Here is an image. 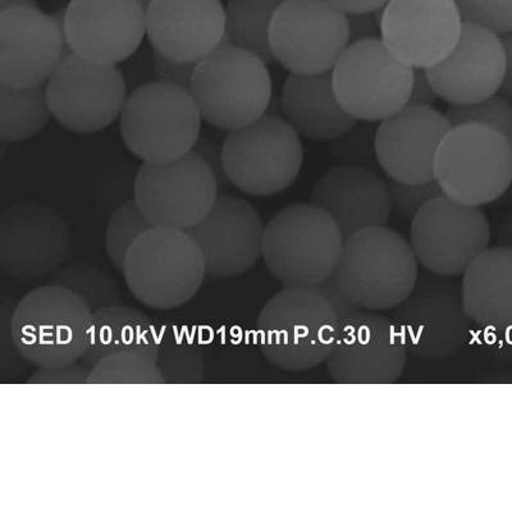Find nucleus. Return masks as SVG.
Segmentation results:
<instances>
[{
  "label": "nucleus",
  "instance_id": "obj_12",
  "mask_svg": "<svg viewBox=\"0 0 512 512\" xmlns=\"http://www.w3.org/2000/svg\"><path fill=\"white\" fill-rule=\"evenodd\" d=\"M350 44L347 15L329 0H283L269 27L274 61L295 75L332 71Z\"/></svg>",
  "mask_w": 512,
  "mask_h": 512
},
{
  "label": "nucleus",
  "instance_id": "obj_19",
  "mask_svg": "<svg viewBox=\"0 0 512 512\" xmlns=\"http://www.w3.org/2000/svg\"><path fill=\"white\" fill-rule=\"evenodd\" d=\"M64 36L76 56L118 66L146 38L145 7L140 0H70L64 8Z\"/></svg>",
  "mask_w": 512,
  "mask_h": 512
},
{
  "label": "nucleus",
  "instance_id": "obj_44",
  "mask_svg": "<svg viewBox=\"0 0 512 512\" xmlns=\"http://www.w3.org/2000/svg\"><path fill=\"white\" fill-rule=\"evenodd\" d=\"M192 152L199 154L209 164L218 176L219 181H221L222 187L224 184L230 185L226 175H224L222 145H219L213 139H209V137L200 136Z\"/></svg>",
  "mask_w": 512,
  "mask_h": 512
},
{
  "label": "nucleus",
  "instance_id": "obj_1",
  "mask_svg": "<svg viewBox=\"0 0 512 512\" xmlns=\"http://www.w3.org/2000/svg\"><path fill=\"white\" fill-rule=\"evenodd\" d=\"M341 322L335 306L317 287H283L256 320L259 349L273 367L308 372L326 363Z\"/></svg>",
  "mask_w": 512,
  "mask_h": 512
},
{
  "label": "nucleus",
  "instance_id": "obj_22",
  "mask_svg": "<svg viewBox=\"0 0 512 512\" xmlns=\"http://www.w3.org/2000/svg\"><path fill=\"white\" fill-rule=\"evenodd\" d=\"M145 15L150 47L172 61L199 63L228 44L222 0H150Z\"/></svg>",
  "mask_w": 512,
  "mask_h": 512
},
{
  "label": "nucleus",
  "instance_id": "obj_37",
  "mask_svg": "<svg viewBox=\"0 0 512 512\" xmlns=\"http://www.w3.org/2000/svg\"><path fill=\"white\" fill-rule=\"evenodd\" d=\"M464 24L502 36L512 31V0H456Z\"/></svg>",
  "mask_w": 512,
  "mask_h": 512
},
{
  "label": "nucleus",
  "instance_id": "obj_16",
  "mask_svg": "<svg viewBox=\"0 0 512 512\" xmlns=\"http://www.w3.org/2000/svg\"><path fill=\"white\" fill-rule=\"evenodd\" d=\"M71 230L49 205L25 201L0 214V268L17 281L53 276L66 263Z\"/></svg>",
  "mask_w": 512,
  "mask_h": 512
},
{
  "label": "nucleus",
  "instance_id": "obj_3",
  "mask_svg": "<svg viewBox=\"0 0 512 512\" xmlns=\"http://www.w3.org/2000/svg\"><path fill=\"white\" fill-rule=\"evenodd\" d=\"M419 274L410 241L381 226L346 237L335 276L352 304L379 313L402 303L413 291Z\"/></svg>",
  "mask_w": 512,
  "mask_h": 512
},
{
  "label": "nucleus",
  "instance_id": "obj_9",
  "mask_svg": "<svg viewBox=\"0 0 512 512\" xmlns=\"http://www.w3.org/2000/svg\"><path fill=\"white\" fill-rule=\"evenodd\" d=\"M222 152L228 184L262 198L288 189L304 163L300 135L285 118L271 113L228 132Z\"/></svg>",
  "mask_w": 512,
  "mask_h": 512
},
{
  "label": "nucleus",
  "instance_id": "obj_39",
  "mask_svg": "<svg viewBox=\"0 0 512 512\" xmlns=\"http://www.w3.org/2000/svg\"><path fill=\"white\" fill-rule=\"evenodd\" d=\"M90 370L84 363L62 365V367L38 368L27 379L30 384H84L88 383Z\"/></svg>",
  "mask_w": 512,
  "mask_h": 512
},
{
  "label": "nucleus",
  "instance_id": "obj_50",
  "mask_svg": "<svg viewBox=\"0 0 512 512\" xmlns=\"http://www.w3.org/2000/svg\"><path fill=\"white\" fill-rule=\"evenodd\" d=\"M141 3H143V6L145 7L146 9V6H148L150 0H140Z\"/></svg>",
  "mask_w": 512,
  "mask_h": 512
},
{
  "label": "nucleus",
  "instance_id": "obj_49",
  "mask_svg": "<svg viewBox=\"0 0 512 512\" xmlns=\"http://www.w3.org/2000/svg\"><path fill=\"white\" fill-rule=\"evenodd\" d=\"M13 8H39L38 0H0V12Z\"/></svg>",
  "mask_w": 512,
  "mask_h": 512
},
{
  "label": "nucleus",
  "instance_id": "obj_41",
  "mask_svg": "<svg viewBox=\"0 0 512 512\" xmlns=\"http://www.w3.org/2000/svg\"><path fill=\"white\" fill-rule=\"evenodd\" d=\"M382 9L374 12L351 13V15H347L351 43L382 39Z\"/></svg>",
  "mask_w": 512,
  "mask_h": 512
},
{
  "label": "nucleus",
  "instance_id": "obj_2",
  "mask_svg": "<svg viewBox=\"0 0 512 512\" xmlns=\"http://www.w3.org/2000/svg\"><path fill=\"white\" fill-rule=\"evenodd\" d=\"M93 310L75 292L57 283L22 297L9 333L18 354L36 368L79 363L90 346Z\"/></svg>",
  "mask_w": 512,
  "mask_h": 512
},
{
  "label": "nucleus",
  "instance_id": "obj_18",
  "mask_svg": "<svg viewBox=\"0 0 512 512\" xmlns=\"http://www.w3.org/2000/svg\"><path fill=\"white\" fill-rule=\"evenodd\" d=\"M408 354L391 318L360 309L342 320L327 372L341 384H391L404 374Z\"/></svg>",
  "mask_w": 512,
  "mask_h": 512
},
{
  "label": "nucleus",
  "instance_id": "obj_10",
  "mask_svg": "<svg viewBox=\"0 0 512 512\" xmlns=\"http://www.w3.org/2000/svg\"><path fill=\"white\" fill-rule=\"evenodd\" d=\"M391 319L406 350L419 359L451 358L474 336L475 324L466 313L457 277L419 274Z\"/></svg>",
  "mask_w": 512,
  "mask_h": 512
},
{
  "label": "nucleus",
  "instance_id": "obj_24",
  "mask_svg": "<svg viewBox=\"0 0 512 512\" xmlns=\"http://www.w3.org/2000/svg\"><path fill=\"white\" fill-rule=\"evenodd\" d=\"M434 90L450 105H468L500 93L506 73L501 36L464 24L456 47L427 70Z\"/></svg>",
  "mask_w": 512,
  "mask_h": 512
},
{
  "label": "nucleus",
  "instance_id": "obj_27",
  "mask_svg": "<svg viewBox=\"0 0 512 512\" xmlns=\"http://www.w3.org/2000/svg\"><path fill=\"white\" fill-rule=\"evenodd\" d=\"M463 300L477 328L512 324V250L488 248L470 263L461 278Z\"/></svg>",
  "mask_w": 512,
  "mask_h": 512
},
{
  "label": "nucleus",
  "instance_id": "obj_13",
  "mask_svg": "<svg viewBox=\"0 0 512 512\" xmlns=\"http://www.w3.org/2000/svg\"><path fill=\"white\" fill-rule=\"evenodd\" d=\"M218 176L199 154L136 171L135 200L153 226L190 230L203 221L221 195Z\"/></svg>",
  "mask_w": 512,
  "mask_h": 512
},
{
  "label": "nucleus",
  "instance_id": "obj_23",
  "mask_svg": "<svg viewBox=\"0 0 512 512\" xmlns=\"http://www.w3.org/2000/svg\"><path fill=\"white\" fill-rule=\"evenodd\" d=\"M451 127L446 114L434 107L406 105L379 122L376 132L379 168L391 180L406 184L434 180V160Z\"/></svg>",
  "mask_w": 512,
  "mask_h": 512
},
{
  "label": "nucleus",
  "instance_id": "obj_30",
  "mask_svg": "<svg viewBox=\"0 0 512 512\" xmlns=\"http://www.w3.org/2000/svg\"><path fill=\"white\" fill-rule=\"evenodd\" d=\"M283 0H228L226 29L228 44L249 50L274 63L269 45V27Z\"/></svg>",
  "mask_w": 512,
  "mask_h": 512
},
{
  "label": "nucleus",
  "instance_id": "obj_21",
  "mask_svg": "<svg viewBox=\"0 0 512 512\" xmlns=\"http://www.w3.org/2000/svg\"><path fill=\"white\" fill-rule=\"evenodd\" d=\"M264 230L253 204L221 194L208 216L187 231L203 253L207 276L232 278L249 272L263 259Z\"/></svg>",
  "mask_w": 512,
  "mask_h": 512
},
{
  "label": "nucleus",
  "instance_id": "obj_29",
  "mask_svg": "<svg viewBox=\"0 0 512 512\" xmlns=\"http://www.w3.org/2000/svg\"><path fill=\"white\" fill-rule=\"evenodd\" d=\"M52 117L47 84L32 88L0 85V139L3 144L18 143L38 135Z\"/></svg>",
  "mask_w": 512,
  "mask_h": 512
},
{
  "label": "nucleus",
  "instance_id": "obj_45",
  "mask_svg": "<svg viewBox=\"0 0 512 512\" xmlns=\"http://www.w3.org/2000/svg\"><path fill=\"white\" fill-rule=\"evenodd\" d=\"M315 287L327 296V299L331 301L333 306H335V309L337 310V313L340 314L342 320L360 310L358 306H355L349 299H347L344 291H342L340 286H338L335 274Z\"/></svg>",
  "mask_w": 512,
  "mask_h": 512
},
{
  "label": "nucleus",
  "instance_id": "obj_26",
  "mask_svg": "<svg viewBox=\"0 0 512 512\" xmlns=\"http://www.w3.org/2000/svg\"><path fill=\"white\" fill-rule=\"evenodd\" d=\"M281 109L297 134L314 141L331 143L358 122L338 102L332 71L317 75L290 73L283 85Z\"/></svg>",
  "mask_w": 512,
  "mask_h": 512
},
{
  "label": "nucleus",
  "instance_id": "obj_35",
  "mask_svg": "<svg viewBox=\"0 0 512 512\" xmlns=\"http://www.w3.org/2000/svg\"><path fill=\"white\" fill-rule=\"evenodd\" d=\"M445 114L451 126L477 123L500 132L512 143V102L501 93L474 104L450 105Z\"/></svg>",
  "mask_w": 512,
  "mask_h": 512
},
{
  "label": "nucleus",
  "instance_id": "obj_43",
  "mask_svg": "<svg viewBox=\"0 0 512 512\" xmlns=\"http://www.w3.org/2000/svg\"><path fill=\"white\" fill-rule=\"evenodd\" d=\"M438 99H440V96L434 90L427 70H424V68H414V79L413 86H411L409 104L433 107L438 102Z\"/></svg>",
  "mask_w": 512,
  "mask_h": 512
},
{
  "label": "nucleus",
  "instance_id": "obj_5",
  "mask_svg": "<svg viewBox=\"0 0 512 512\" xmlns=\"http://www.w3.org/2000/svg\"><path fill=\"white\" fill-rule=\"evenodd\" d=\"M190 91L203 120L230 132L268 113L273 81L263 58L224 44L196 64Z\"/></svg>",
  "mask_w": 512,
  "mask_h": 512
},
{
  "label": "nucleus",
  "instance_id": "obj_11",
  "mask_svg": "<svg viewBox=\"0 0 512 512\" xmlns=\"http://www.w3.org/2000/svg\"><path fill=\"white\" fill-rule=\"evenodd\" d=\"M414 68L382 39L351 43L332 70L333 89L356 121L379 123L409 104Z\"/></svg>",
  "mask_w": 512,
  "mask_h": 512
},
{
  "label": "nucleus",
  "instance_id": "obj_47",
  "mask_svg": "<svg viewBox=\"0 0 512 512\" xmlns=\"http://www.w3.org/2000/svg\"><path fill=\"white\" fill-rule=\"evenodd\" d=\"M501 40L506 54V73L500 93L512 102V31L502 35Z\"/></svg>",
  "mask_w": 512,
  "mask_h": 512
},
{
  "label": "nucleus",
  "instance_id": "obj_25",
  "mask_svg": "<svg viewBox=\"0 0 512 512\" xmlns=\"http://www.w3.org/2000/svg\"><path fill=\"white\" fill-rule=\"evenodd\" d=\"M310 203L332 217L345 239L365 228L387 226L392 214L387 181L358 166L329 169L315 184Z\"/></svg>",
  "mask_w": 512,
  "mask_h": 512
},
{
  "label": "nucleus",
  "instance_id": "obj_4",
  "mask_svg": "<svg viewBox=\"0 0 512 512\" xmlns=\"http://www.w3.org/2000/svg\"><path fill=\"white\" fill-rule=\"evenodd\" d=\"M345 236L313 203L287 205L265 224L263 260L283 287H315L336 273Z\"/></svg>",
  "mask_w": 512,
  "mask_h": 512
},
{
  "label": "nucleus",
  "instance_id": "obj_28",
  "mask_svg": "<svg viewBox=\"0 0 512 512\" xmlns=\"http://www.w3.org/2000/svg\"><path fill=\"white\" fill-rule=\"evenodd\" d=\"M158 342L159 329L148 315L121 303L105 306L93 314L90 346L81 363L91 369L116 352L158 350Z\"/></svg>",
  "mask_w": 512,
  "mask_h": 512
},
{
  "label": "nucleus",
  "instance_id": "obj_15",
  "mask_svg": "<svg viewBox=\"0 0 512 512\" xmlns=\"http://www.w3.org/2000/svg\"><path fill=\"white\" fill-rule=\"evenodd\" d=\"M491 224L480 207L447 198L429 201L411 221L410 245L419 265L438 276L460 277L489 248Z\"/></svg>",
  "mask_w": 512,
  "mask_h": 512
},
{
  "label": "nucleus",
  "instance_id": "obj_20",
  "mask_svg": "<svg viewBox=\"0 0 512 512\" xmlns=\"http://www.w3.org/2000/svg\"><path fill=\"white\" fill-rule=\"evenodd\" d=\"M381 27L393 56L428 70L454 50L464 21L456 0H390L382 9Z\"/></svg>",
  "mask_w": 512,
  "mask_h": 512
},
{
  "label": "nucleus",
  "instance_id": "obj_40",
  "mask_svg": "<svg viewBox=\"0 0 512 512\" xmlns=\"http://www.w3.org/2000/svg\"><path fill=\"white\" fill-rule=\"evenodd\" d=\"M196 64L198 63L175 62L172 59L160 56L153 50L155 80L168 82V84L182 86V88L190 90Z\"/></svg>",
  "mask_w": 512,
  "mask_h": 512
},
{
  "label": "nucleus",
  "instance_id": "obj_31",
  "mask_svg": "<svg viewBox=\"0 0 512 512\" xmlns=\"http://www.w3.org/2000/svg\"><path fill=\"white\" fill-rule=\"evenodd\" d=\"M158 365L166 383H194L203 378V356L189 329H159Z\"/></svg>",
  "mask_w": 512,
  "mask_h": 512
},
{
  "label": "nucleus",
  "instance_id": "obj_34",
  "mask_svg": "<svg viewBox=\"0 0 512 512\" xmlns=\"http://www.w3.org/2000/svg\"><path fill=\"white\" fill-rule=\"evenodd\" d=\"M153 227L135 198L114 208L105 230V251L114 268L123 271L127 251L143 233Z\"/></svg>",
  "mask_w": 512,
  "mask_h": 512
},
{
  "label": "nucleus",
  "instance_id": "obj_36",
  "mask_svg": "<svg viewBox=\"0 0 512 512\" xmlns=\"http://www.w3.org/2000/svg\"><path fill=\"white\" fill-rule=\"evenodd\" d=\"M373 123L358 121L354 127L329 143V153L340 166L379 167Z\"/></svg>",
  "mask_w": 512,
  "mask_h": 512
},
{
  "label": "nucleus",
  "instance_id": "obj_33",
  "mask_svg": "<svg viewBox=\"0 0 512 512\" xmlns=\"http://www.w3.org/2000/svg\"><path fill=\"white\" fill-rule=\"evenodd\" d=\"M50 282L75 292L93 312L121 303L120 288L116 281L102 268L91 263L68 264L54 273Z\"/></svg>",
  "mask_w": 512,
  "mask_h": 512
},
{
  "label": "nucleus",
  "instance_id": "obj_48",
  "mask_svg": "<svg viewBox=\"0 0 512 512\" xmlns=\"http://www.w3.org/2000/svg\"><path fill=\"white\" fill-rule=\"evenodd\" d=\"M497 246L512 250V210L502 219L496 233Z\"/></svg>",
  "mask_w": 512,
  "mask_h": 512
},
{
  "label": "nucleus",
  "instance_id": "obj_8",
  "mask_svg": "<svg viewBox=\"0 0 512 512\" xmlns=\"http://www.w3.org/2000/svg\"><path fill=\"white\" fill-rule=\"evenodd\" d=\"M434 178L443 194L457 203L491 204L512 184V143L477 123L452 126L438 148Z\"/></svg>",
  "mask_w": 512,
  "mask_h": 512
},
{
  "label": "nucleus",
  "instance_id": "obj_46",
  "mask_svg": "<svg viewBox=\"0 0 512 512\" xmlns=\"http://www.w3.org/2000/svg\"><path fill=\"white\" fill-rule=\"evenodd\" d=\"M329 2L346 15H351V13L379 11L386 7L390 0H329Z\"/></svg>",
  "mask_w": 512,
  "mask_h": 512
},
{
  "label": "nucleus",
  "instance_id": "obj_7",
  "mask_svg": "<svg viewBox=\"0 0 512 512\" xmlns=\"http://www.w3.org/2000/svg\"><path fill=\"white\" fill-rule=\"evenodd\" d=\"M203 121L189 89L150 80L128 93L120 117L121 137L143 163H163L192 152Z\"/></svg>",
  "mask_w": 512,
  "mask_h": 512
},
{
  "label": "nucleus",
  "instance_id": "obj_38",
  "mask_svg": "<svg viewBox=\"0 0 512 512\" xmlns=\"http://www.w3.org/2000/svg\"><path fill=\"white\" fill-rule=\"evenodd\" d=\"M387 185L388 191H390L392 213L405 219V221H413L416 213L424 205L445 195L436 178L432 181L423 182V184H406V182L388 178Z\"/></svg>",
  "mask_w": 512,
  "mask_h": 512
},
{
  "label": "nucleus",
  "instance_id": "obj_32",
  "mask_svg": "<svg viewBox=\"0 0 512 512\" xmlns=\"http://www.w3.org/2000/svg\"><path fill=\"white\" fill-rule=\"evenodd\" d=\"M89 384H163L158 350L136 349L105 356L90 370Z\"/></svg>",
  "mask_w": 512,
  "mask_h": 512
},
{
  "label": "nucleus",
  "instance_id": "obj_17",
  "mask_svg": "<svg viewBox=\"0 0 512 512\" xmlns=\"http://www.w3.org/2000/svg\"><path fill=\"white\" fill-rule=\"evenodd\" d=\"M70 53L64 36V8L50 15L40 8L0 12V85H45Z\"/></svg>",
  "mask_w": 512,
  "mask_h": 512
},
{
  "label": "nucleus",
  "instance_id": "obj_14",
  "mask_svg": "<svg viewBox=\"0 0 512 512\" xmlns=\"http://www.w3.org/2000/svg\"><path fill=\"white\" fill-rule=\"evenodd\" d=\"M128 93L118 66L86 61L73 53L62 59L47 82L54 120L77 134H93L120 120Z\"/></svg>",
  "mask_w": 512,
  "mask_h": 512
},
{
  "label": "nucleus",
  "instance_id": "obj_42",
  "mask_svg": "<svg viewBox=\"0 0 512 512\" xmlns=\"http://www.w3.org/2000/svg\"><path fill=\"white\" fill-rule=\"evenodd\" d=\"M477 338L498 358L512 361V324L502 328H480Z\"/></svg>",
  "mask_w": 512,
  "mask_h": 512
},
{
  "label": "nucleus",
  "instance_id": "obj_6",
  "mask_svg": "<svg viewBox=\"0 0 512 512\" xmlns=\"http://www.w3.org/2000/svg\"><path fill=\"white\" fill-rule=\"evenodd\" d=\"M122 273L135 299L155 310L186 305L207 276L203 253L191 233L158 226L131 245Z\"/></svg>",
  "mask_w": 512,
  "mask_h": 512
}]
</instances>
